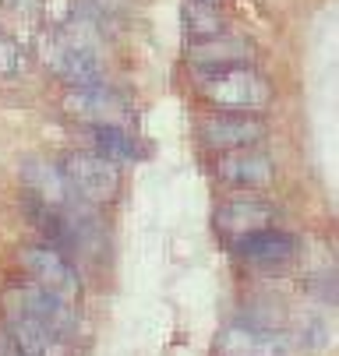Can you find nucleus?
Masks as SVG:
<instances>
[{"label":"nucleus","instance_id":"obj_1","mask_svg":"<svg viewBox=\"0 0 339 356\" xmlns=\"http://www.w3.org/2000/svg\"><path fill=\"white\" fill-rule=\"evenodd\" d=\"M42 60L57 78L71 81V88L81 85H103V60L95 46V29L88 22H68L42 42Z\"/></svg>","mask_w":339,"mask_h":356},{"label":"nucleus","instance_id":"obj_2","mask_svg":"<svg viewBox=\"0 0 339 356\" xmlns=\"http://www.w3.org/2000/svg\"><path fill=\"white\" fill-rule=\"evenodd\" d=\"M198 95L219 113L255 117V113H265L272 106L276 88L255 64H244V67H230V71H216V74L198 78Z\"/></svg>","mask_w":339,"mask_h":356},{"label":"nucleus","instance_id":"obj_3","mask_svg":"<svg viewBox=\"0 0 339 356\" xmlns=\"http://www.w3.org/2000/svg\"><path fill=\"white\" fill-rule=\"evenodd\" d=\"M0 300H4V314L32 318V321H39V325H46V328H54V332L64 335V339H74V332H78V325H81L74 303H68V300H61V296H54V293L32 286L29 279H25V282H11Z\"/></svg>","mask_w":339,"mask_h":356},{"label":"nucleus","instance_id":"obj_4","mask_svg":"<svg viewBox=\"0 0 339 356\" xmlns=\"http://www.w3.org/2000/svg\"><path fill=\"white\" fill-rule=\"evenodd\" d=\"M57 166L64 170L71 191L85 201V205H110V201H117L120 170H117V163L103 159L100 152L74 148V152H68V156H61Z\"/></svg>","mask_w":339,"mask_h":356},{"label":"nucleus","instance_id":"obj_5","mask_svg":"<svg viewBox=\"0 0 339 356\" xmlns=\"http://www.w3.org/2000/svg\"><path fill=\"white\" fill-rule=\"evenodd\" d=\"M22 268H25L32 286H39V289L54 293V296H61V300H68V303L78 307L81 275L74 272L68 254L46 247V243H29V247H22Z\"/></svg>","mask_w":339,"mask_h":356},{"label":"nucleus","instance_id":"obj_6","mask_svg":"<svg viewBox=\"0 0 339 356\" xmlns=\"http://www.w3.org/2000/svg\"><path fill=\"white\" fill-rule=\"evenodd\" d=\"M22 184L32 194V201H39V205L54 209V212H74V209L85 205V201L71 191V184H68V177H64V170L57 163L29 159L22 166Z\"/></svg>","mask_w":339,"mask_h":356},{"label":"nucleus","instance_id":"obj_7","mask_svg":"<svg viewBox=\"0 0 339 356\" xmlns=\"http://www.w3.org/2000/svg\"><path fill=\"white\" fill-rule=\"evenodd\" d=\"M230 250H233L237 261H244L251 268H279V265H286L297 254V240H294V233H286V229L265 226V229H255L248 236L230 240Z\"/></svg>","mask_w":339,"mask_h":356},{"label":"nucleus","instance_id":"obj_8","mask_svg":"<svg viewBox=\"0 0 339 356\" xmlns=\"http://www.w3.org/2000/svg\"><path fill=\"white\" fill-rule=\"evenodd\" d=\"M64 110L88 124V127H107V124H120L127 117V103L107 85H81V88H68L64 95Z\"/></svg>","mask_w":339,"mask_h":356},{"label":"nucleus","instance_id":"obj_9","mask_svg":"<svg viewBox=\"0 0 339 356\" xmlns=\"http://www.w3.org/2000/svg\"><path fill=\"white\" fill-rule=\"evenodd\" d=\"M276 216H279L276 205H269L265 197H258V194H237V197L223 201V205L216 209V229L230 243V240L248 236L255 229L276 226Z\"/></svg>","mask_w":339,"mask_h":356},{"label":"nucleus","instance_id":"obj_10","mask_svg":"<svg viewBox=\"0 0 339 356\" xmlns=\"http://www.w3.org/2000/svg\"><path fill=\"white\" fill-rule=\"evenodd\" d=\"M212 173L226 187L258 191V187H269L276 180V163L262 148H237V152H223L212 166Z\"/></svg>","mask_w":339,"mask_h":356},{"label":"nucleus","instance_id":"obj_11","mask_svg":"<svg viewBox=\"0 0 339 356\" xmlns=\"http://www.w3.org/2000/svg\"><path fill=\"white\" fill-rule=\"evenodd\" d=\"M4 346L11 349V356H68L71 353V339L22 314H4Z\"/></svg>","mask_w":339,"mask_h":356},{"label":"nucleus","instance_id":"obj_12","mask_svg":"<svg viewBox=\"0 0 339 356\" xmlns=\"http://www.w3.org/2000/svg\"><path fill=\"white\" fill-rule=\"evenodd\" d=\"M216 349H219V356H286L290 342H286L283 332H276L269 325L237 321V325L219 332Z\"/></svg>","mask_w":339,"mask_h":356},{"label":"nucleus","instance_id":"obj_13","mask_svg":"<svg viewBox=\"0 0 339 356\" xmlns=\"http://www.w3.org/2000/svg\"><path fill=\"white\" fill-rule=\"evenodd\" d=\"M187 60L191 67L198 71V78L216 74V71H230V67H244L255 60V46L248 39H237V35H216V39H202L187 49Z\"/></svg>","mask_w":339,"mask_h":356},{"label":"nucleus","instance_id":"obj_14","mask_svg":"<svg viewBox=\"0 0 339 356\" xmlns=\"http://www.w3.org/2000/svg\"><path fill=\"white\" fill-rule=\"evenodd\" d=\"M202 141L216 152H237V148H255L265 141V124L258 117H240V113H216L202 124Z\"/></svg>","mask_w":339,"mask_h":356},{"label":"nucleus","instance_id":"obj_15","mask_svg":"<svg viewBox=\"0 0 339 356\" xmlns=\"http://www.w3.org/2000/svg\"><path fill=\"white\" fill-rule=\"evenodd\" d=\"M92 152H100L103 159L110 163H138L141 156V148L138 141L120 127V124H107V127H92Z\"/></svg>","mask_w":339,"mask_h":356},{"label":"nucleus","instance_id":"obj_16","mask_svg":"<svg viewBox=\"0 0 339 356\" xmlns=\"http://www.w3.org/2000/svg\"><path fill=\"white\" fill-rule=\"evenodd\" d=\"M184 25L191 32V39L202 42V39H216L226 32V22L219 15L216 4H202V0H187V8H184Z\"/></svg>","mask_w":339,"mask_h":356},{"label":"nucleus","instance_id":"obj_17","mask_svg":"<svg viewBox=\"0 0 339 356\" xmlns=\"http://www.w3.org/2000/svg\"><path fill=\"white\" fill-rule=\"evenodd\" d=\"M25 67V54H22V46L15 42L11 32L0 29V78H18Z\"/></svg>","mask_w":339,"mask_h":356},{"label":"nucleus","instance_id":"obj_18","mask_svg":"<svg viewBox=\"0 0 339 356\" xmlns=\"http://www.w3.org/2000/svg\"><path fill=\"white\" fill-rule=\"evenodd\" d=\"M4 8H11V11H18V15H29V11L39 8V0H4Z\"/></svg>","mask_w":339,"mask_h":356},{"label":"nucleus","instance_id":"obj_19","mask_svg":"<svg viewBox=\"0 0 339 356\" xmlns=\"http://www.w3.org/2000/svg\"><path fill=\"white\" fill-rule=\"evenodd\" d=\"M202 4H216V8H219V0H202Z\"/></svg>","mask_w":339,"mask_h":356}]
</instances>
